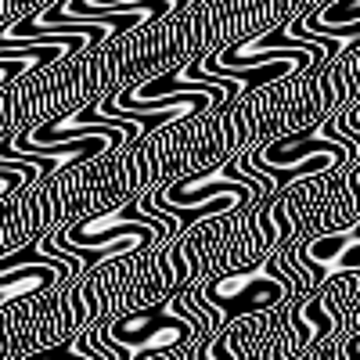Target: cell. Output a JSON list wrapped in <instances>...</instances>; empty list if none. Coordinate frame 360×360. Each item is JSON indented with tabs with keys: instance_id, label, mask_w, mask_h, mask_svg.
<instances>
[{
	"instance_id": "6da1fadb",
	"label": "cell",
	"mask_w": 360,
	"mask_h": 360,
	"mask_svg": "<svg viewBox=\"0 0 360 360\" xmlns=\"http://www.w3.org/2000/svg\"><path fill=\"white\" fill-rule=\"evenodd\" d=\"M198 292L209 307L220 314V321H238L249 314L278 310L299 292V281L292 278V270L285 266L281 252L266 256L256 266L245 270H213L198 281Z\"/></svg>"
},
{
	"instance_id": "7a4b0ae2",
	"label": "cell",
	"mask_w": 360,
	"mask_h": 360,
	"mask_svg": "<svg viewBox=\"0 0 360 360\" xmlns=\"http://www.w3.org/2000/svg\"><path fill=\"white\" fill-rule=\"evenodd\" d=\"M242 166L256 169L259 176H266L274 191H285L288 184L303 176H317V173H346L349 166H360V152L346 141H332L321 137L317 127L299 130V134H285L278 141H270L256 152L242 155Z\"/></svg>"
},
{
	"instance_id": "52a82bcc",
	"label": "cell",
	"mask_w": 360,
	"mask_h": 360,
	"mask_svg": "<svg viewBox=\"0 0 360 360\" xmlns=\"http://www.w3.org/2000/svg\"><path fill=\"white\" fill-rule=\"evenodd\" d=\"M18 360H112L105 353H98L83 335L62 342V346H51V349H40V353H29V356H18Z\"/></svg>"
},
{
	"instance_id": "9c48e42d",
	"label": "cell",
	"mask_w": 360,
	"mask_h": 360,
	"mask_svg": "<svg viewBox=\"0 0 360 360\" xmlns=\"http://www.w3.org/2000/svg\"><path fill=\"white\" fill-rule=\"evenodd\" d=\"M342 353L349 356V360H360V328H353V332H346L342 339Z\"/></svg>"
},
{
	"instance_id": "8992f818",
	"label": "cell",
	"mask_w": 360,
	"mask_h": 360,
	"mask_svg": "<svg viewBox=\"0 0 360 360\" xmlns=\"http://www.w3.org/2000/svg\"><path fill=\"white\" fill-rule=\"evenodd\" d=\"M79 278L69 259H47V263H25V266H0V307L15 303V299L40 295L54 288L58 281Z\"/></svg>"
},
{
	"instance_id": "5b68a950",
	"label": "cell",
	"mask_w": 360,
	"mask_h": 360,
	"mask_svg": "<svg viewBox=\"0 0 360 360\" xmlns=\"http://www.w3.org/2000/svg\"><path fill=\"white\" fill-rule=\"evenodd\" d=\"M299 252H303L324 278H339L360 270V220L342 231H321L310 238H299Z\"/></svg>"
},
{
	"instance_id": "30bf717a",
	"label": "cell",
	"mask_w": 360,
	"mask_h": 360,
	"mask_svg": "<svg viewBox=\"0 0 360 360\" xmlns=\"http://www.w3.org/2000/svg\"><path fill=\"white\" fill-rule=\"evenodd\" d=\"M299 360H310V353H307V356H299Z\"/></svg>"
},
{
	"instance_id": "277c9868",
	"label": "cell",
	"mask_w": 360,
	"mask_h": 360,
	"mask_svg": "<svg viewBox=\"0 0 360 360\" xmlns=\"http://www.w3.org/2000/svg\"><path fill=\"white\" fill-rule=\"evenodd\" d=\"M245 191L274 195V184H270L266 176H259L256 169L242 166V159H234V162H224L220 169L184 176L169 188H155V191H144V195L155 209H162V213H176V209H195L202 202H213V198H224V195H245Z\"/></svg>"
},
{
	"instance_id": "3957f363",
	"label": "cell",
	"mask_w": 360,
	"mask_h": 360,
	"mask_svg": "<svg viewBox=\"0 0 360 360\" xmlns=\"http://www.w3.org/2000/svg\"><path fill=\"white\" fill-rule=\"evenodd\" d=\"M101 328H105L108 342L119 349L123 360H137V356H148V353H166V349H176V346L198 342L195 328L184 317H176L166 303L119 314L115 321H108Z\"/></svg>"
},
{
	"instance_id": "ba28073f",
	"label": "cell",
	"mask_w": 360,
	"mask_h": 360,
	"mask_svg": "<svg viewBox=\"0 0 360 360\" xmlns=\"http://www.w3.org/2000/svg\"><path fill=\"white\" fill-rule=\"evenodd\" d=\"M310 360H349V356L342 353V342H339V339H328V342H321V346L310 353Z\"/></svg>"
}]
</instances>
